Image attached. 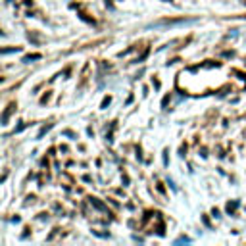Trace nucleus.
<instances>
[{
    "label": "nucleus",
    "mask_w": 246,
    "mask_h": 246,
    "mask_svg": "<svg viewBox=\"0 0 246 246\" xmlns=\"http://www.w3.org/2000/svg\"><path fill=\"white\" fill-rule=\"evenodd\" d=\"M165 2H169V0H165Z\"/></svg>",
    "instance_id": "f03ea898"
},
{
    "label": "nucleus",
    "mask_w": 246,
    "mask_h": 246,
    "mask_svg": "<svg viewBox=\"0 0 246 246\" xmlns=\"http://www.w3.org/2000/svg\"><path fill=\"white\" fill-rule=\"evenodd\" d=\"M37 58H40V54H33V56H27L23 62H31V60H37Z\"/></svg>",
    "instance_id": "f257e3e1"
}]
</instances>
